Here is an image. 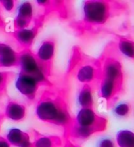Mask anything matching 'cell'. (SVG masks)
Listing matches in <instances>:
<instances>
[{"mask_svg":"<svg viewBox=\"0 0 134 147\" xmlns=\"http://www.w3.org/2000/svg\"><path fill=\"white\" fill-rule=\"evenodd\" d=\"M72 125L76 126L86 136H90L104 131L108 120L104 117L96 113L93 108H81L72 121Z\"/></svg>","mask_w":134,"mask_h":147,"instance_id":"3","label":"cell"},{"mask_svg":"<svg viewBox=\"0 0 134 147\" xmlns=\"http://www.w3.org/2000/svg\"><path fill=\"white\" fill-rule=\"evenodd\" d=\"M32 22V20L26 19V18H23V17H18V16H16L14 20V27L15 30L28 28Z\"/></svg>","mask_w":134,"mask_h":147,"instance_id":"21","label":"cell"},{"mask_svg":"<svg viewBox=\"0 0 134 147\" xmlns=\"http://www.w3.org/2000/svg\"><path fill=\"white\" fill-rule=\"evenodd\" d=\"M99 95L108 102V107L113 105L118 98V96L122 93L124 89V84L108 79L105 78H101L99 82Z\"/></svg>","mask_w":134,"mask_h":147,"instance_id":"9","label":"cell"},{"mask_svg":"<svg viewBox=\"0 0 134 147\" xmlns=\"http://www.w3.org/2000/svg\"><path fill=\"white\" fill-rule=\"evenodd\" d=\"M33 14H34V9L33 6L29 2L21 3L17 7V16L23 18H26L28 20H33Z\"/></svg>","mask_w":134,"mask_h":147,"instance_id":"18","label":"cell"},{"mask_svg":"<svg viewBox=\"0 0 134 147\" xmlns=\"http://www.w3.org/2000/svg\"><path fill=\"white\" fill-rule=\"evenodd\" d=\"M18 65V53L11 46L0 56V68L13 67Z\"/></svg>","mask_w":134,"mask_h":147,"instance_id":"15","label":"cell"},{"mask_svg":"<svg viewBox=\"0 0 134 147\" xmlns=\"http://www.w3.org/2000/svg\"><path fill=\"white\" fill-rule=\"evenodd\" d=\"M78 102L81 108H93V87L89 84H83L78 95Z\"/></svg>","mask_w":134,"mask_h":147,"instance_id":"14","label":"cell"},{"mask_svg":"<svg viewBox=\"0 0 134 147\" xmlns=\"http://www.w3.org/2000/svg\"><path fill=\"white\" fill-rule=\"evenodd\" d=\"M118 49L123 56L129 59L134 58V42L133 41L122 36H118Z\"/></svg>","mask_w":134,"mask_h":147,"instance_id":"16","label":"cell"},{"mask_svg":"<svg viewBox=\"0 0 134 147\" xmlns=\"http://www.w3.org/2000/svg\"><path fill=\"white\" fill-rule=\"evenodd\" d=\"M131 105L129 102H121L114 107L113 113L118 117H126L130 113Z\"/></svg>","mask_w":134,"mask_h":147,"instance_id":"19","label":"cell"},{"mask_svg":"<svg viewBox=\"0 0 134 147\" xmlns=\"http://www.w3.org/2000/svg\"><path fill=\"white\" fill-rule=\"evenodd\" d=\"M125 9L122 3L110 1H85L83 6V19L76 24L75 29L81 34L103 26L109 19Z\"/></svg>","mask_w":134,"mask_h":147,"instance_id":"2","label":"cell"},{"mask_svg":"<svg viewBox=\"0 0 134 147\" xmlns=\"http://www.w3.org/2000/svg\"><path fill=\"white\" fill-rule=\"evenodd\" d=\"M3 116L13 121H21L26 116L25 106L16 101L10 100L6 104Z\"/></svg>","mask_w":134,"mask_h":147,"instance_id":"12","label":"cell"},{"mask_svg":"<svg viewBox=\"0 0 134 147\" xmlns=\"http://www.w3.org/2000/svg\"><path fill=\"white\" fill-rule=\"evenodd\" d=\"M34 140L32 142V147H61L62 140L59 136H45L33 131Z\"/></svg>","mask_w":134,"mask_h":147,"instance_id":"13","label":"cell"},{"mask_svg":"<svg viewBox=\"0 0 134 147\" xmlns=\"http://www.w3.org/2000/svg\"><path fill=\"white\" fill-rule=\"evenodd\" d=\"M17 67L20 68V73L31 75L40 82L42 85L46 87L53 86V84L50 82L49 78L42 70L35 55L31 50V49H22L18 52Z\"/></svg>","mask_w":134,"mask_h":147,"instance_id":"4","label":"cell"},{"mask_svg":"<svg viewBox=\"0 0 134 147\" xmlns=\"http://www.w3.org/2000/svg\"><path fill=\"white\" fill-rule=\"evenodd\" d=\"M15 86L20 94L29 100H33L35 99L39 88L43 85L31 75L20 72L15 82Z\"/></svg>","mask_w":134,"mask_h":147,"instance_id":"10","label":"cell"},{"mask_svg":"<svg viewBox=\"0 0 134 147\" xmlns=\"http://www.w3.org/2000/svg\"><path fill=\"white\" fill-rule=\"evenodd\" d=\"M9 47H10V45H7L6 43L0 42V56L3 53H4Z\"/></svg>","mask_w":134,"mask_h":147,"instance_id":"25","label":"cell"},{"mask_svg":"<svg viewBox=\"0 0 134 147\" xmlns=\"http://www.w3.org/2000/svg\"><path fill=\"white\" fill-rule=\"evenodd\" d=\"M97 147H115V142L113 139L109 137H104L98 141Z\"/></svg>","mask_w":134,"mask_h":147,"instance_id":"22","label":"cell"},{"mask_svg":"<svg viewBox=\"0 0 134 147\" xmlns=\"http://www.w3.org/2000/svg\"><path fill=\"white\" fill-rule=\"evenodd\" d=\"M0 147H11L6 138L0 136Z\"/></svg>","mask_w":134,"mask_h":147,"instance_id":"24","label":"cell"},{"mask_svg":"<svg viewBox=\"0 0 134 147\" xmlns=\"http://www.w3.org/2000/svg\"><path fill=\"white\" fill-rule=\"evenodd\" d=\"M46 14V13H44V14L39 16L37 19L35 20V25L32 26V28L15 30L9 34L22 49L31 48L35 37L39 33V28L43 25Z\"/></svg>","mask_w":134,"mask_h":147,"instance_id":"5","label":"cell"},{"mask_svg":"<svg viewBox=\"0 0 134 147\" xmlns=\"http://www.w3.org/2000/svg\"><path fill=\"white\" fill-rule=\"evenodd\" d=\"M0 5L5 9L6 11L12 12L14 9L16 3L13 0H3V1H0Z\"/></svg>","mask_w":134,"mask_h":147,"instance_id":"23","label":"cell"},{"mask_svg":"<svg viewBox=\"0 0 134 147\" xmlns=\"http://www.w3.org/2000/svg\"><path fill=\"white\" fill-rule=\"evenodd\" d=\"M100 59L102 78L124 84L122 65L115 57H103Z\"/></svg>","mask_w":134,"mask_h":147,"instance_id":"8","label":"cell"},{"mask_svg":"<svg viewBox=\"0 0 134 147\" xmlns=\"http://www.w3.org/2000/svg\"><path fill=\"white\" fill-rule=\"evenodd\" d=\"M47 88L37 101L35 114L42 121L63 127L65 134L73 121L69 112L66 92L53 86Z\"/></svg>","mask_w":134,"mask_h":147,"instance_id":"1","label":"cell"},{"mask_svg":"<svg viewBox=\"0 0 134 147\" xmlns=\"http://www.w3.org/2000/svg\"><path fill=\"white\" fill-rule=\"evenodd\" d=\"M12 76V74L9 71H0V96H3L6 90L9 80Z\"/></svg>","mask_w":134,"mask_h":147,"instance_id":"20","label":"cell"},{"mask_svg":"<svg viewBox=\"0 0 134 147\" xmlns=\"http://www.w3.org/2000/svg\"><path fill=\"white\" fill-rule=\"evenodd\" d=\"M63 147H78L77 146L74 145L68 139H66V142Z\"/></svg>","mask_w":134,"mask_h":147,"instance_id":"26","label":"cell"},{"mask_svg":"<svg viewBox=\"0 0 134 147\" xmlns=\"http://www.w3.org/2000/svg\"><path fill=\"white\" fill-rule=\"evenodd\" d=\"M6 140L10 146L15 147H32L31 138L28 132L19 128H11L8 131L6 136Z\"/></svg>","mask_w":134,"mask_h":147,"instance_id":"11","label":"cell"},{"mask_svg":"<svg viewBox=\"0 0 134 147\" xmlns=\"http://www.w3.org/2000/svg\"><path fill=\"white\" fill-rule=\"evenodd\" d=\"M76 78L83 84L99 85L102 74L100 67V59H95L93 62L84 63L76 71Z\"/></svg>","mask_w":134,"mask_h":147,"instance_id":"6","label":"cell"},{"mask_svg":"<svg viewBox=\"0 0 134 147\" xmlns=\"http://www.w3.org/2000/svg\"><path fill=\"white\" fill-rule=\"evenodd\" d=\"M4 118V116H3V114L0 113V125H1V123L3 121V119Z\"/></svg>","mask_w":134,"mask_h":147,"instance_id":"27","label":"cell"},{"mask_svg":"<svg viewBox=\"0 0 134 147\" xmlns=\"http://www.w3.org/2000/svg\"><path fill=\"white\" fill-rule=\"evenodd\" d=\"M55 49H56L55 40L53 38H49L45 40L41 44L36 53H35L42 70L49 78L51 75Z\"/></svg>","mask_w":134,"mask_h":147,"instance_id":"7","label":"cell"},{"mask_svg":"<svg viewBox=\"0 0 134 147\" xmlns=\"http://www.w3.org/2000/svg\"><path fill=\"white\" fill-rule=\"evenodd\" d=\"M115 139L119 147H134V133L132 131L120 130L118 131Z\"/></svg>","mask_w":134,"mask_h":147,"instance_id":"17","label":"cell"}]
</instances>
